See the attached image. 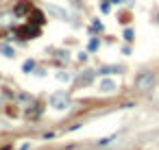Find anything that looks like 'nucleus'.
Listing matches in <instances>:
<instances>
[{"instance_id":"nucleus-8","label":"nucleus","mask_w":159,"mask_h":150,"mask_svg":"<svg viewBox=\"0 0 159 150\" xmlns=\"http://www.w3.org/2000/svg\"><path fill=\"white\" fill-rule=\"evenodd\" d=\"M100 89L105 91V93H109V91H114V89H116V85H114L111 81H102V83H100Z\"/></svg>"},{"instance_id":"nucleus-3","label":"nucleus","mask_w":159,"mask_h":150,"mask_svg":"<svg viewBox=\"0 0 159 150\" xmlns=\"http://www.w3.org/2000/svg\"><path fill=\"white\" fill-rule=\"evenodd\" d=\"M50 105H52L55 109H59V111L68 109V96H65L63 91H59V93H52V96H50Z\"/></svg>"},{"instance_id":"nucleus-10","label":"nucleus","mask_w":159,"mask_h":150,"mask_svg":"<svg viewBox=\"0 0 159 150\" xmlns=\"http://www.w3.org/2000/svg\"><path fill=\"white\" fill-rule=\"evenodd\" d=\"M48 11H50V13H55V15H59V17H63V20H68V15H65L61 9H57V7H48Z\"/></svg>"},{"instance_id":"nucleus-9","label":"nucleus","mask_w":159,"mask_h":150,"mask_svg":"<svg viewBox=\"0 0 159 150\" xmlns=\"http://www.w3.org/2000/svg\"><path fill=\"white\" fill-rule=\"evenodd\" d=\"M92 78H94V74H92V70H87V72H85V76H81V83H83V85H89Z\"/></svg>"},{"instance_id":"nucleus-11","label":"nucleus","mask_w":159,"mask_h":150,"mask_svg":"<svg viewBox=\"0 0 159 150\" xmlns=\"http://www.w3.org/2000/svg\"><path fill=\"white\" fill-rule=\"evenodd\" d=\"M33 68H35V61H33V59H29V61H24V65H22V70H24V72H31Z\"/></svg>"},{"instance_id":"nucleus-12","label":"nucleus","mask_w":159,"mask_h":150,"mask_svg":"<svg viewBox=\"0 0 159 150\" xmlns=\"http://www.w3.org/2000/svg\"><path fill=\"white\" fill-rule=\"evenodd\" d=\"M57 78H59V81H65V83H68V81H70V74H68V72H65V74H63V72H59V74H57Z\"/></svg>"},{"instance_id":"nucleus-15","label":"nucleus","mask_w":159,"mask_h":150,"mask_svg":"<svg viewBox=\"0 0 159 150\" xmlns=\"http://www.w3.org/2000/svg\"><path fill=\"white\" fill-rule=\"evenodd\" d=\"M94 31H102V24L100 22H94Z\"/></svg>"},{"instance_id":"nucleus-5","label":"nucleus","mask_w":159,"mask_h":150,"mask_svg":"<svg viewBox=\"0 0 159 150\" xmlns=\"http://www.w3.org/2000/svg\"><path fill=\"white\" fill-rule=\"evenodd\" d=\"M29 20H31V24L42 26V24L46 22V17H44V13H42V11H31V13H29Z\"/></svg>"},{"instance_id":"nucleus-7","label":"nucleus","mask_w":159,"mask_h":150,"mask_svg":"<svg viewBox=\"0 0 159 150\" xmlns=\"http://www.w3.org/2000/svg\"><path fill=\"white\" fill-rule=\"evenodd\" d=\"M0 52H2L5 57H15V50L11 48V46H7V44H2V46H0Z\"/></svg>"},{"instance_id":"nucleus-1","label":"nucleus","mask_w":159,"mask_h":150,"mask_svg":"<svg viewBox=\"0 0 159 150\" xmlns=\"http://www.w3.org/2000/svg\"><path fill=\"white\" fill-rule=\"evenodd\" d=\"M155 83H157V74L151 72V70H146V72H142V74L135 78V89H139V91H148V89H153Z\"/></svg>"},{"instance_id":"nucleus-6","label":"nucleus","mask_w":159,"mask_h":150,"mask_svg":"<svg viewBox=\"0 0 159 150\" xmlns=\"http://www.w3.org/2000/svg\"><path fill=\"white\" fill-rule=\"evenodd\" d=\"M122 68L120 65H105V68H100V74H114V72H120Z\"/></svg>"},{"instance_id":"nucleus-14","label":"nucleus","mask_w":159,"mask_h":150,"mask_svg":"<svg viewBox=\"0 0 159 150\" xmlns=\"http://www.w3.org/2000/svg\"><path fill=\"white\" fill-rule=\"evenodd\" d=\"M98 48V39H92L89 41V50H96Z\"/></svg>"},{"instance_id":"nucleus-4","label":"nucleus","mask_w":159,"mask_h":150,"mask_svg":"<svg viewBox=\"0 0 159 150\" xmlns=\"http://www.w3.org/2000/svg\"><path fill=\"white\" fill-rule=\"evenodd\" d=\"M33 9H31V2H26V0H22V2H17V7H15V15H26V13H31Z\"/></svg>"},{"instance_id":"nucleus-2","label":"nucleus","mask_w":159,"mask_h":150,"mask_svg":"<svg viewBox=\"0 0 159 150\" xmlns=\"http://www.w3.org/2000/svg\"><path fill=\"white\" fill-rule=\"evenodd\" d=\"M15 35H17V37H22V39H33V37L39 35V26H37V24L17 26V29H15Z\"/></svg>"},{"instance_id":"nucleus-13","label":"nucleus","mask_w":159,"mask_h":150,"mask_svg":"<svg viewBox=\"0 0 159 150\" xmlns=\"http://www.w3.org/2000/svg\"><path fill=\"white\" fill-rule=\"evenodd\" d=\"M124 39H126V41L133 39V31H131V29H126V31H124Z\"/></svg>"}]
</instances>
